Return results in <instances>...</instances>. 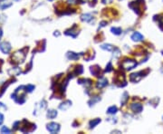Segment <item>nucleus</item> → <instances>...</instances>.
Wrapping results in <instances>:
<instances>
[{
  "instance_id": "nucleus-1",
  "label": "nucleus",
  "mask_w": 163,
  "mask_h": 134,
  "mask_svg": "<svg viewBox=\"0 0 163 134\" xmlns=\"http://www.w3.org/2000/svg\"><path fill=\"white\" fill-rule=\"evenodd\" d=\"M46 129L51 133H56V132H58L60 130V125L56 122H51L49 124H47Z\"/></svg>"
},
{
  "instance_id": "nucleus-2",
  "label": "nucleus",
  "mask_w": 163,
  "mask_h": 134,
  "mask_svg": "<svg viewBox=\"0 0 163 134\" xmlns=\"http://www.w3.org/2000/svg\"><path fill=\"white\" fill-rule=\"evenodd\" d=\"M137 65V63L133 60H125L123 63H122V67L125 68L126 70H131L133 69L135 66Z\"/></svg>"
},
{
  "instance_id": "nucleus-3",
  "label": "nucleus",
  "mask_w": 163,
  "mask_h": 134,
  "mask_svg": "<svg viewBox=\"0 0 163 134\" xmlns=\"http://www.w3.org/2000/svg\"><path fill=\"white\" fill-rule=\"evenodd\" d=\"M0 50L2 51L4 54H8L9 51L11 50V46H10V43H8L7 42L1 43H0Z\"/></svg>"
},
{
  "instance_id": "nucleus-4",
  "label": "nucleus",
  "mask_w": 163,
  "mask_h": 134,
  "mask_svg": "<svg viewBox=\"0 0 163 134\" xmlns=\"http://www.w3.org/2000/svg\"><path fill=\"white\" fill-rule=\"evenodd\" d=\"M131 110L134 111V112H137V113H140L143 110V107L142 105L140 104V103H133V104L131 105Z\"/></svg>"
},
{
  "instance_id": "nucleus-5",
  "label": "nucleus",
  "mask_w": 163,
  "mask_h": 134,
  "mask_svg": "<svg viewBox=\"0 0 163 134\" xmlns=\"http://www.w3.org/2000/svg\"><path fill=\"white\" fill-rule=\"evenodd\" d=\"M143 35L140 33L139 32H135L132 34V35H131V39L133 40L134 42H140V41H142L143 40Z\"/></svg>"
},
{
  "instance_id": "nucleus-6",
  "label": "nucleus",
  "mask_w": 163,
  "mask_h": 134,
  "mask_svg": "<svg viewBox=\"0 0 163 134\" xmlns=\"http://www.w3.org/2000/svg\"><path fill=\"white\" fill-rule=\"evenodd\" d=\"M12 6V3L8 2L7 0H0V9L1 10H4L7 7H11Z\"/></svg>"
},
{
  "instance_id": "nucleus-7",
  "label": "nucleus",
  "mask_w": 163,
  "mask_h": 134,
  "mask_svg": "<svg viewBox=\"0 0 163 134\" xmlns=\"http://www.w3.org/2000/svg\"><path fill=\"white\" fill-rule=\"evenodd\" d=\"M140 73H132L131 75V81L133 82H139L141 78H142V75H140Z\"/></svg>"
},
{
  "instance_id": "nucleus-8",
  "label": "nucleus",
  "mask_w": 163,
  "mask_h": 134,
  "mask_svg": "<svg viewBox=\"0 0 163 134\" xmlns=\"http://www.w3.org/2000/svg\"><path fill=\"white\" fill-rule=\"evenodd\" d=\"M71 105H72V102H71V101H65V102H63V103L59 106V108L61 110H63V111H66Z\"/></svg>"
},
{
  "instance_id": "nucleus-9",
  "label": "nucleus",
  "mask_w": 163,
  "mask_h": 134,
  "mask_svg": "<svg viewBox=\"0 0 163 134\" xmlns=\"http://www.w3.org/2000/svg\"><path fill=\"white\" fill-rule=\"evenodd\" d=\"M57 114H58V112H57L55 110H49V111H47V118L48 119H51V120H53V119H54L55 117L57 116Z\"/></svg>"
},
{
  "instance_id": "nucleus-10",
  "label": "nucleus",
  "mask_w": 163,
  "mask_h": 134,
  "mask_svg": "<svg viewBox=\"0 0 163 134\" xmlns=\"http://www.w3.org/2000/svg\"><path fill=\"white\" fill-rule=\"evenodd\" d=\"M66 56H67V58L69 60H76V59H79L80 55H78V54H75V53L69 52V53H67Z\"/></svg>"
},
{
  "instance_id": "nucleus-11",
  "label": "nucleus",
  "mask_w": 163,
  "mask_h": 134,
  "mask_svg": "<svg viewBox=\"0 0 163 134\" xmlns=\"http://www.w3.org/2000/svg\"><path fill=\"white\" fill-rule=\"evenodd\" d=\"M108 84V81H107L106 79H104V78H102V80H100L99 82H98L97 83V88H103V87H105Z\"/></svg>"
},
{
  "instance_id": "nucleus-12",
  "label": "nucleus",
  "mask_w": 163,
  "mask_h": 134,
  "mask_svg": "<svg viewBox=\"0 0 163 134\" xmlns=\"http://www.w3.org/2000/svg\"><path fill=\"white\" fill-rule=\"evenodd\" d=\"M81 19L83 21H84V22H90V21L93 19V16H92V15H90V14H84L82 16Z\"/></svg>"
},
{
  "instance_id": "nucleus-13",
  "label": "nucleus",
  "mask_w": 163,
  "mask_h": 134,
  "mask_svg": "<svg viewBox=\"0 0 163 134\" xmlns=\"http://www.w3.org/2000/svg\"><path fill=\"white\" fill-rule=\"evenodd\" d=\"M118 111V108L116 106H111L107 110V113L108 114H111V115H114V114L117 112Z\"/></svg>"
},
{
  "instance_id": "nucleus-14",
  "label": "nucleus",
  "mask_w": 163,
  "mask_h": 134,
  "mask_svg": "<svg viewBox=\"0 0 163 134\" xmlns=\"http://www.w3.org/2000/svg\"><path fill=\"white\" fill-rule=\"evenodd\" d=\"M100 122H101V119H95V120H91V122H90V128H91V129H92V128H94L95 126L99 124Z\"/></svg>"
},
{
  "instance_id": "nucleus-15",
  "label": "nucleus",
  "mask_w": 163,
  "mask_h": 134,
  "mask_svg": "<svg viewBox=\"0 0 163 134\" xmlns=\"http://www.w3.org/2000/svg\"><path fill=\"white\" fill-rule=\"evenodd\" d=\"M111 33L112 34H116V35H120V34H121V29H120V27H112L111 29Z\"/></svg>"
},
{
  "instance_id": "nucleus-16",
  "label": "nucleus",
  "mask_w": 163,
  "mask_h": 134,
  "mask_svg": "<svg viewBox=\"0 0 163 134\" xmlns=\"http://www.w3.org/2000/svg\"><path fill=\"white\" fill-rule=\"evenodd\" d=\"M101 48H102V49H103V50L111 51L113 49V46H111V44H109V43H105V44H102V46H101Z\"/></svg>"
},
{
  "instance_id": "nucleus-17",
  "label": "nucleus",
  "mask_w": 163,
  "mask_h": 134,
  "mask_svg": "<svg viewBox=\"0 0 163 134\" xmlns=\"http://www.w3.org/2000/svg\"><path fill=\"white\" fill-rule=\"evenodd\" d=\"M128 99V93H124L123 95H122V99H121V104H124V102H126V100Z\"/></svg>"
},
{
  "instance_id": "nucleus-18",
  "label": "nucleus",
  "mask_w": 163,
  "mask_h": 134,
  "mask_svg": "<svg viewBox=\"0 0 163 134\" xmlns=\"http://www.w3.org/2000/svg\"><path fill=\"white\" fill-rule=\"evenodd\" d=\"M112 70V66H111V63H109L108 64V65L106 66V69H105V71L106 72H111V71Z\"/></svg>"
},
{
  "instance_id": "nucleus-19",
  "label": "nucleus",
  "mask_w": 163,
  "mask_h": 134,
  "mask_svg": "<svg viewBox=\"0 0 163 134\" xmlns=\"http://www.w3.org/2000/svg\"><path fill=\"white\" fill-rule=\"evenodd\" d=\"M25 89H26V92L31 93V92H33V90L34 89V86H33V85H28V86L25 87Z\"/></svg>"
},
{
  "instance_id": "nucleus-20",
  "label": "nucleus",
  "mask_w": 163,
  "mask_h": 134,
  "mask_svg": "<svg viewBox=\"0 0 163 134\" xmlns=\"http://www.w3.org/2000/svg\"><path fill=\"white\" fill-rule=\"evenodd\" d=\"M1 132H2V133H4V132H7V133H10V129H7V127H3L2 129H1Z\"/></svg>"
},
{
  "instance_id": "nucleus-21",
  "label": "nucleus",
  "mask_w": 163,
  "mask_h": 134,
  "mask_svg": "<svg viewBox=\"0 0 163 134\" xmlns=\"http://www.w3.org/2000/svg\"><path fill=\"white\" fill-rule=\"evenodd\" d=\"M100 100H101V98H99V97H98V98H95V99L93 98V100L91 101V102H89V103H90V104H91V103H93H93H95L96 102H99Z\"/></svg>"
},
{
  "instance_id": "nucleus-22",
  "label": "nucleus",
  "mask_w": 163,
  "mask_h": 134,
  "mask_svg": "<svg viewBox=\"0 0 163 134\" xmlns=\"http://www.w3.org/2000/svg\"><path fill=\"white\" fill-rule=\"evenodd\" d=\"M3 121H4V116H3L2 113H0V125L2 124Z\"/></svg>"
},
{
  "instance_id": "nucleus-23",
  "label": "nucleus",
  "mask_w": 163,
  "mask_h": 134,
  "mask_svg": "<svg viewBox=\"0 0 163 134\" xmlns=\"http://www.w3.org/2000/svg\"><path fill=\"white\" fill-rule=\"evenodd\" d=\"M102 2L103 3V4H109V3L112 2V0H102Z\"/></svg>"
},
{
  "instance_id": "nucleus-24",
  "label": "nucleus",
  "mask_w": 163,
  "mask_h": 134,
  "mask_svg": "<svg viewBox=\"0 0 163 134\" xmlns=\"http://www.w3.org/2000/svg\"><path fill=\"white\" fill-rule=\"evenodd\" d=\"M2 34H3L2 29H1V28H0V39H1V37H2Z\"/></svg>"
},
{
  "instance_id": "nucleus-25",
  "label": "nucleus",
  "mask_w": 163,
  "mask_h": 134,
  "mask_svg": "<svg viewBox=\"0 0 163 134\" xmlns=\"http://www.w3.org/2000/svg\"><path fill=\"white\" fill-rule=\"evenodd\" d=\"M14 1H19V0H14Z\"/></svg>"
}]
</instances>
